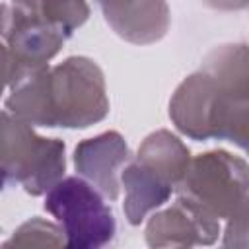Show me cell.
I'll list each match as a JSON object with an SVG mask.
<instances>
[{"label":"cell","instance_id":"obj_1","mask_svg":"<svg viewBox=\"0 0 249 249\" xmlns=\"http://www.w3.org/2000/svg\"><path fill=\"white\" fill-rule=\"evenodd\" d=\"M169 119L193 140H228L249 156V47H214L177 86Z\"/></svg>","mask_w":249,"mask_h":249},{"label":"cell","instance_id":"obj_2","mask_svg":"<svg viewBox=\"0 0 249 249\" xmlns=\"http://www.w3.org/2000/svg\"><path fill=\"white\" fill-rule=\"evenodd\" d=\"M6 109L33 126L88 128L109 113L105 76L95 60L68 56L10 88Z\"/></svg>","mask_w":249,"mask_h":249},{"label":"cell","instance_id":"obj_3","mask_svg":"<svg viewBox=\"0 0 249 249\" xmlns=\"http://www.w3.org/2000/svg\"><path fill=\"white\" fill-rule=\"evenodd\" d=\"M177 202L214 241L224 220L222 243L249 247V165L245 160L226 150H210L193 158L177 185Z\"/></svg>","mask_w":249,"mask_h":249},{"label":"cell","instance_id":"obj_4","mask_svg":"<svg viewBox=\"0 0 249 249\" xmlns=\"http://www.w3.org/2000/svg\"><path fill=\"white\" fill-rule=\"evenodd\" d=\"M64 142L45 138L33 124L21 121L8 109L2 111V179L4 187L19 185L25 193L39 196L49 193L64 175Z\"/></svg>","mask_w":249,"mask_h":249},{"label":"cell","instance_id":"obj_5","mask_svg":"<svg viewBox=\"0 0 249 249\" xmlns=\"http://www.w3.org/2000/svg\"><path fill=\"white\" fill-rule=\"evenodd\" d=\"M103 198L84 177H62L47 193L45 210L62 226L68 247L97 249L113 241L117 222Z\"/></svg>","mask_w":249,"mask_h":249},{"label":"cell","instance_id":"obj_6","mask_svg":"<svg viewBox=\"0 0 249 249\" xmlns=\"http://www.w3.org/2000/svg\"><path fill=\"white\" fill-rule=\"evenodd\" d=\"M68 37L39 14L12 2L4 4L2 56L6 88H14L27 76L47 68L49 60L58 54Z\"/></svg>","mask_w":249,"mask_h":249},{"label":"cell","instance_id":"obj_7","mask_svg":"<svg viewBox=\"0 0 249 249\" xmlns=\"http://www.w3.org/2000/svg\"><path fill=\"white\" fill-rule=\"evenodd\" d=\"M130 161V150L117 130L101 132L82 140L74 148V167L107 200L119 196V171Z\"/></svg>","mask_w":249,"mask_h":249},{"label":"cell","instance_id":"obj_8","mask_svg":"<svg viewBox=\"0 0 249 249\" xmlns=\"http://www.w3.org/2000/svg\"><path fill=\"white\" fill-rule=\"evenodd\" d=\"M105 21L124 41L150 45L169 29V6L165 0H95Z\"/></svg>","mask_w":249,"mask_h":249},{"label":"cell","instance_id":"obj_9","mask_svg":"<svg viewBox=\"0 0 249 249\" xmlns=\"http://www.w3.org/2000/svg\"><path fill=\"white\" fill-rule=\"evenodd\" d=\"M121 183L124 189L123 210H124L128 224L132 226H138L140 222H144V218L152 210L167 202V198L175 191V187H171L169 183L154 175L150 169H146L136 160H132L123 169Z\"/></svg>","mask_w":249,"mask_h":249},{"label":"cell","instance_id":"obj_10","mask_svg":"<svg viewBox=\"0 0 249 249\" xmlns=\"http://www.w3.org/2000/svg\"><path fill=\"white\" fill-rule=\"evenodd\" d=\"M146 243L150 247H193L210 245L214 239L183 204L175 202L150 216L146 224Z\"/></svg>","mask_w":249,"mask_h":249},{"label":"cell","instance_id":"obj_11","mask_svg":"<svg viewBox=\"0 0 249 249\" xmlns=\"http://www.w3.org/2000/svg\"><path fill=\"white\" fill-rule=\"evenodd\" d=\"M191 160L189 148L165 128L148 134L136 154L138 163L175 189L185 177Z\"/></svg>","mask_w":249,"mask_h":249},{"label":"cell","instance_id":"obj_12","mask_svg":"<svg viewBox=\"0 0 249 249\" xmlns=\"http://www.w3.org/2000/svg\"><path fill=\"white\" fill-rule=\"evenodd\" d=\"M16 6L39 14L49 23L72 35L89 18V6L86 0H10Z\"/></svg>","mask_w":249,"mask_h":249},{"label":"cell","instance_id":"obj_13","mask_svg":"<svg viewBox=\"0 0 249 249\" xmlns=\"http://www.w3.org/2000/svg\"><path fill=\"white\" fill-rule=\"evenodd\" d=\"M66 245V235L62 226H56L39 216L23 222L14 235L4 241L2 247H60Z\"/></svg>","mask_w":249,"mask_h":249},{"label":"cell","instance_id":"obj_14","mask_svg":"<svg viewBox=\"0 0 249 249\" xmlns=\"http://www.w3.org/2000/svg\"><path fill=\"white\" fill-rule=\"evenodd\" d=\"M204 4L220 12H239L249 8V0H204Z\"/></svg>","mask_w":249,"mask_h":249}]
</instances>
